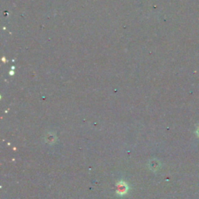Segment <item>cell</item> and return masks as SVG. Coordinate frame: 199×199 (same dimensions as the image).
<instances>
[{
    "label": "cell",
    "mask_w": 199,
    "mask_h": 199,
    "mask_svg": "<svg viewBox=\"0 0 199 199\" xmlns=\"http://www.w3.org/2000/svg\"><path fill=\"white\" fill-rule=\"evenodd\" d=\"M128 184L125 181H121L117 183V195L119 196H123V195H126L127 192L128 191Z\"/></svg>",
    "instance_id": "cell-1"
},
{
    "label": "cell",
    "mask_w": 199,
    "mask_h": 199,
    "mask_svg": "<svg viewBox=\"0 0 199 199\" xmlns=\"http://www.w3.org/2000/svg\"><path fill=\"white\" fill-rule=\"evenodd\" d=\"M45 140H46V142L48 144H54V143H55V142H56L57 137L55 134L48 133V135H46V137H45Z\"/></svg>",
    "instance_id": "cell-2"
},
{
    "label": "cell",
    "mask_w": 199,
    "mask_h": 199,
    "mask_svg": "<svg viewBox=\"0 0 199 199\" xmlns=\"http://www.w3.org/2000/svg\"><path fill=\"white\" fill-rule=\"evenodd\" d=\"M149 168L150 169H152V170H156V169H159V162H158L156 159H153V160H151L149 162Z\"/></svg>",
    "instance_id": "cell-3"
},
{
    "label": "cell",
    "mask_w": 199,
    "mask_h": 199,
    "mask_svg": "<svg viewBox=\"0 0 199 199\" xmlns=\"http://www.w3.org/2000/svg\"><path fill=\"white\" fill-rule=\"evenodd\" d=\"M198 133H199V130H198Z\"/></svg>",
    "instance_id": "cell-4"
}]
</instances>
